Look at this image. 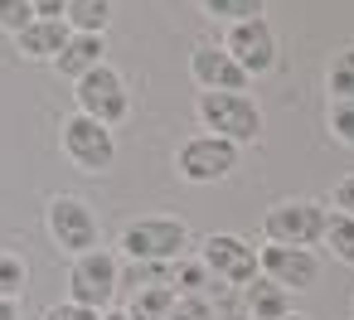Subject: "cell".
Masks as SVG:
<instances>
[{"mask_svg":"<svg viewBox=\"0 0 354 320\" xmlns=\"http://www.w3.org/2000/svg\"><path fill=\"white\" fill-rule=\"evenodd\" d=\"M165 320H214V305L204 296H175V305H170Z\"/></svg>","mask_w":354,"mask_h":320,"instance_id":"cell-24","label":"cell"},{"mask_svg":"<svg viewBox=\"0 0 354 320\" xmlns=\"http://www.w3.org/2000/svg\"><path fill=\"white\" fill-rule=\"evenodd\" d=\"M199 262L209 267L214 281H228V286H248L257 276V247L243 243L238 233H209L199 247Z\"/></svg>","mask_w":354,"mask_h":320,"instance_id":"cell-10","label":"cell"},{"mask_svg":"<svg viewBox=\"0 0 354 320\" xmlns=\"http://www.w3.org/2000/svg\"><path fill=\"white\" fill-rule=\"evenodd\" d=\"M175 170H180V180H189V185H214V180H228L233 170H238V146L233 141H218V136H189L185 146H180V156H175Z\"/></svg>","mask_w":354,"mask_h":320,"instance_id":"cell-7","label":"cell"},{"mask_svg":"<svg viewBox=\"0 0 354 320\" xmlns=\"http://www.w3.org/2000/svg\"><path fill=\"white\" fill-rule=\"evenodd\" d=\"M35 20V10H30V0H0V30H10V35H20L25 25Z\"/></svg>","mask_w":354,"mask_h":320,"instance_id":"cell-25","label":"cell"},{"mask_svg":"<svg viewBox=\"0 0 354 320\" xmlns=\"http://www.w3.org/2000/svg\"><path fill=\"white\" fill-rule=\"evenodd\" d=\"M320 238L330 243V252H335L339 262H349V267H354V218H349V214H330Z\"/></svg>","mask_w":354,"mask_h":320,"instance_id":"cell-21","label":"cell"},{"mask_svg":"<svg viewBox=\"0 0 354 320\" xmlns=\"http://www.w3.org/2000/svg\"><path fill=\"white\" fill-rule=\"evenodd\" d=\"M44 320H102V310H88V305H73V301H59L44 310Z\"/></svg>","mask_w":354,"mask_h":320,"instance_id":"cell-26","label":"cell"},{"mask_svg":"<svg viewBox=\"0 0 354 320\" xmlns=\"http://www.w3.org/2000/svg\"><path fill=\"white\" fill-rule=\"evenodd\" d=\"M73 97H78V112L93 117V122H102V126H117V122L127 117V107H131L122 73L107 68V64H97L93 73H83V78L73 83Z\"/></svg>","mask_w":354,"mask_h":320,"instance_id":"cell-6","label":"cell"},{"mask_svg":"<svg viewBox=\"0 0 354 320\" xmlns=\"http://www.w3.org/2000/svg\"><path fill=\"white\" fill-rule=\"evenodd\" d=\"M243 301H248V315H252V320H281V315H291V291L277 286V281L262 276V272L243 286Z\"/></svg>","mask_w":354,"mask_h":320,"instance_id":"cell-15","label":"cell"},{"mask_svg":"<svg viewBox=\"0 0 354 320\" xmlns=\"http://www.w3.org/2000/svg\"><path fill=\"white\" fill-rule=\"evenodd\" d=\"M117 257L93 247V252H78L73 267H68V301L73 305H88V310H107V301L117 296Z\"/></svg>","mask_w":354,"mask_h":320,"instance_id":"cell-5","label":"cell"},{"mask_svg":"<svg viewBox=\"0 0 354 320\" xmlns=\"http://www.w3.org/2000/svg\"><path fill=\"white\" fill-rule=\"evenodd\" d=\"M335 214H349V218H354V175L335 189Z\"/></svg>","mask_w":354,"mask_h":320,"instance_id":"cell-28","label":"cell"},{"mask_svg":"<svg viewBox=\"0 0 354 320\" xmlns=\"http://www.w3.org/2000/svg\"><path fill=\"white\" fill-rule=\"evenodd\" d=\"M102 320H127V310H102Z\"/></svg>","mask_w":354,"mask_h":320,"instance_id":"cell-30","label":"cell"},{"mask_svg":"<svg viewBox=\"0 0 354 320\" xmlns=\"http://www.w3.org/2000/svg\"><path fill=\"white\" fill-rule=\"evenodd\" d=\"M44 223H49V238H54L64 252H73V257L97 247V214H93L88 199H78V194H59V199H49Z\"/></svg>","mask_w":354,"mask_h":320,"instance_id":"cell-8","label":"cell"},{"mask_svg":"<svg viewBox=\"0 0 354 320\" xmlns=\"http://www.w3.org/2000/svg\"><path fill=\"white\" fill-rule=\"evenodd\" d=\"M59 146H64V156H68L78 170H88V175H102V170L117 160L112 126H102V122H93V117H83V112L64 117V126H59Z\"/></svg>","mask_w":354,"mask_h":320,"instance_id":"cell-3","label":"cell"},{"mask_svg":"<svg viewBox=\"0 0 354 320\" xmlns=\"http://www.w3.org/2000/svg\"><path fill=\"white\" fill-rule=\"evenodd\" d=\"M112 20V0H64V25L73 35H102Z\"/></svg>","mask_w":354,"mask_h":320,"instance_id":"cell-16","label":"cell"},{"mask_svg":"<svg viewBox=\"0 0 354 320\" xmlns=\"http://www.w3.org/2000/svg\"><path fill=\"white\" fill-rule=\"evenodd\" d=\"M0 320H20V305L15 301H0Z\"/></svg>","mask_w":354,"mask_h":320,"instance_id":"cell-29","label":"cell"},{"mask_svg":"<svg viewBox=\"0 0 354 320\" xmlns=\"http://www.w3.org/2000/svg\"><path fill=\"white\" fill-rule=\"evenodd\" d=\"M175 305V291L170 286H141L127 305V320H165Z\"/></svg>","mask_w":354,"mask_h":320,"instance_id":"cell-18","label":"cell"},{"mask_svg":"<svg viewBox=\"0 0 354 320\" xmlns=\"http://www.w3.org/2000/svg\"><path fill=\"white\" fill-rule=\"evenodd\" d=\"M25 286H30V267L10 252H0V301H15Z\"/></svg>","mask_w":354,"mask_h":320,"instance_id":"cell-22","label":"cell"},{"mask_svg":"<svg viewBox=\"0 0 354 320\" xmlns=\"http://www.w3.org/2000/svg\"><path fill=\"white\" fill-rule=\"evenodd\" d=\"M330 131H335V141H344L354 151V97L349 102H330Z\"/></svg>","mask_w":354,"mask_h":320,"instance_id":"cell-23","label":"cell"},{"mask_svg":"<svg viewBox=\"0 0 354 320\" xmlns=\"http://www.w3.org/2000/svg\"><path fill=\"white\" fill-rule=\"evenodd\" d=\"M248 78H262V73H272V64H277V35H272V25L267 20H243V25H228V35H223V44H218Z\"/></svg>","mask_w":354,"mask_h":320,"instance_id":"cell-9","label":"cell"},{"mask_svg":"<svg viewBox=\"0 0 354 320\" xmlns=\"http://www.w3.org/2000/svg\"><path fill=\"white\" fill-rule=\"evenodd\" d=\"M281 320H306V315H281Z\"/></svg>","mask_w":354,"mask_h":320,"instance_id":"cell-31","label":"cell"},{"mask_svg":"<svg viewBox=\"0 0 354 320\" xmlns=\"http://www.w3.org/2000/svg\"><path fill=\"white\" fill-rule=\"evenodd\" d=\"M199 10L209 20H228V25H243V20H262L267 0H199Z\"/></svg>","mask_w":354,"mask_h":320,"instance_id":"cell-19","label":"cell"},{"mask_svg":"<svg viewBox=\"0 0 354 320\" xmlns=\"http://www.w3.org/2000/svg\"><path fill=\"white\" fill-rule=\"evenodd\" d=\"M35 20H64V0H30Z\"/></svg>","mask_w":354,"mask_h":320,"instance_id":"cell-27","label":"cell"},{"mask_svg":"<svg viewBox=\"0 0 354 320\" xmlns=\"http://www.w3.org/2000/svg\"><path fill=\"white\" fill-rule=\"evenodd\" d=\"M117 247L127 252V262H175L189 247V228L180 218H131Z\"/></svg>","mask_w":354,"mask_h":320,"instance_id":"cell-2","label":"cell"},{"mask_svg":"<svg viewBox=\"0 0 354 320\" xmlns=\"http://www.w3.org/2000/svg\"><path fill=\"white\" fill-rule=\"evenodd\" d=\"M325 88H330V97H335V102H349V97H354V44H349V49H339V54L330 59Z\"/></svg>","mask_w":354,"mask_h":320,"instance_id":"cell-20","label":"cell"},{"mask_svg":"<svg viewBox=\"0 0 354 320\" xmlns=\"http://www.w3.org/2000/svg\"><path fill=\"white\" fill-rule=\"evenodd\" d=\"M189 73H194V83L204 93H248V83H252L218 44H199L189 54Z\"/></svg>","mask_w":354,"mask_h":320,"instance_id":"cell-12","label":"cell"},{"mask_svg":"<svg viewBox=\"0 0 354 320\" xmlns=\"http://www.w3.org/2000/svg\"><path fill=\"white\" fill-rule=\"evenodd\" d=\"M102 64V35H68V44L59 49V59H54V73L59 78H83V73H93Z\"/></svg>","mask_w":354,"mask_h":320,"instance_id":"cell-14","label":"cell"},{"mask_svg":"<svg viewBox=\"0 0 354 320\" xmlns=\"http://www.w3.org/2000/svg\"><path fill=\"white\" fill-rule=\"evenodd\" d=\"M68 25L64 20H30L20 35H15V49L25 54V59H35V64H54L59 59V49L68 44Z\"/></svg>","mask_w":354,"mask_h":320,"instance_id":"cell-13","label":"cell"},{"mask_svg":"<svg viewBox=\"0 0 354 320\" xmlns=\"http://www.w3.org/2000/svg\"><path fill=\"white\" fill-rule=\"evenodd\" d=\"M325 218H330V214H325L315 199H281V204L267 209L262 228H267V243H281V247H310V243H320Z\"/></svg>","mask_w":354,"mask_h":320,"instance_id":"cell-4","label":"cell"},{"mask_svg":"<svg viewBox=\"0 0 354 320\" xmlns=\"http://www.w3.org/2000/svg\"><path fill=\"white\" fill-rule=\"evenodd\" d=\"M199 122L209 136L218 141H233V146H248L262 136V107L248 97V93H199Z\"/></svg>","mask_w":354,"mask_h":320,"instance_id":"cell-1","label":"cell"},{"mask_svg":"<svg viewBox=\"0 0 354 320\" xmlns=\"http://www.w3.org/2000/svg\"><path fill=\"white\" fill-rule=\"evenodd\" d=\"M170 286H175V296H204V291L218 286V281L209 276V267H204L199 257H175V262H170Z\"/></svg>","mask_w":354,"mask_h":320,"instance_id":"cell-17","label":"cell"},{"mask_svg":"<svg viewBox=\"0 0 354 320\" xmlns=\"http://www.w3.org/2000/svg\"><path fill=\"white\" fill-rule=\"evenodd\" d=\"M257 272L272 276V281L286 286V291H310V286L320 281L315 252H310V247H281V243H267V247L257 252Z\"/></svg>","mask_w":354,"mask_h":320,"instance_id":"cell-11","label":"cell"}]
</instances>
